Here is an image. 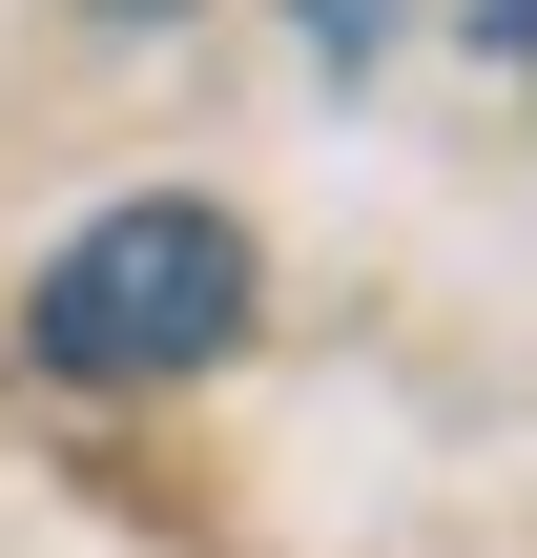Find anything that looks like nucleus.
Returning a JSON list of instances; mask_svg holds the SVG:
<instances>
[{
	"label": "nucleus",
	"instance_id": "2",
	"mask_svg": "<svg viewBox=\"0 0 537 558\" xmlns=\"http://www.w3.org/2000/svg\"><path fill=\"white\" fill-rule=\"evenodd\" d=\"M476 21H497V62H517V83H537V0H476Z\"/></svg>",
	"mask_w": 537,
	"mask_h": 558
},
{
	"label": "nucleus",
	"instance_id": "1",
	"mask_svg": "<svg viewBox=\"0 0 537 558\" xmlns=\"http://www.w3.org/2000/svg\"><path fill=\"white\" fill-rule=\"evenodd\" d=\"M248 311H269V248H248L228 207H186V186H124V207H83V228L41 248L21 352H41L62 393H186V373L248 352Z\"/></svg>",
	"mask_w": 537,
	"mask_h": 558
},
{
	"label": "nucleus",
	"instance_id": "3",
	"mask_svg": "<svg viewBox=\"0 0 537 558\" xmlns=\"http://www.w3.org/2000/svg\"><path fill=\"white\" fill-rule=\"evenodd\" d=\"M83 21H166V0H83Z\"/></svg>",
	"mask_w": 537,
	"mask_h": 558
}]
</instances>
